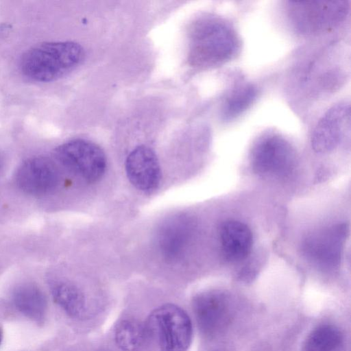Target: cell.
Masks as SVG:
<instances>
[{
    "label": "cell",
    "instance_id": "6da1fadb",
    "mask_svg": "<svg viewBox=\"0 0 351 351\" xmlns=\"http://www.w3.org/2000/svg\"><path fill=\"white\" fill-rule=\"evenodd\" d=\"M189 60L191 65L210 68L232 60L240 49L234 27L224 20L208 16L197 21L190 33Z\"/></svg>",
    "mask_w": 351,
    "mask_h": 351
},
{
    "label": "cell",
    "instance_id": "7a4b0ae2",
    "mask_svg": "<svg viewBox=\"0 0 351 351\" xmlns=\"http://www.w3.org/2000/svg\"><path fill=\"white\" fill-rule=\"evenodd\" d=\"M84 57V49L77 43L44 42L32 46L23 53L20 69L31 80L49 82L75 69Z\"/></svg>",
    "mask_w": 351,
    "mask_h": 351
},
{
    "label": "cell",
    "instance_id": "3957f363",
    "mask_svg": "<svg viewBox=\"0 0 351 351\" xmlns=\"http://www.w3.org/2000/svg\"><path fill=\"white\" fill-rule=\"evenodd\" d=\"M288 16L297 32L315 35L339 25L347 16L348 1H300L288 2Z\"/></svg>",
    "mask_w": 351,
    "mask_h": 351
},
{
    "label": "cell",
    "instance_id": "277c9868",
    "mask_svg": "<svg viewBox=\"0 0 351 351\" xmlns=\"http://www.w3.org/2000/svg\"><path fill=\"white\" fill-rule=\"evenodd\" d=\"M146 328L161 351H186L191 343V320L186 312L176 304H165L155 308Z\"/></svg>",
    "mask_w": 351,
    "mask_h": 351
},
{
    "label": "cell",
    "instance_id": "5b68a950",
    "mask_svg": "<svg viewBox=\"0 0 351 351\" xmlns=\"http://www.w3.org/2000/svg\"><path fill=\"white\" fill-rule=\"evenodd\" d=\"M55 156L63 166L88 182L100 180L106 169L104 152L89 141H67L55 149Z\"/></svg>",
    "mask_w": 351,
    "mask_h": 351
},
{
    "label": "cell",
    "instance_id": "8992f818",
    "mask_svg": "<svg viewBox=\"0 0 351 351\" xmlns=\"http://www.w3.org/2000/svg\"><path fill=\"white\" fill-rule=\"evenodd\" d=\"M192 307L201 332L215 337L228 327L233 315V304L225 293L208 291L194 297Z\"/></svg>",
    "mask_w": 351,
    "mask_h": 351
},
{
    "label": "cell",
    "instance_id": "52a82bcc",
    "mask_svg": "<svg viewBox=\"0 0 351 351\" xmlns=\"http://www.w3.org/2000/svg\"><path fill=\"white\" fill-rule=\"evenodd\" d=\"M59 173L55 164L43 156L25 160L18 169L16 182L24 193L42 196L52 191L58 185Z\"/></svg>",
    "mask_w": 351,
    "mask_h": 351
},
{
    "label": "cell",
    "instance_id": "ba28073f",
    "mask_svg": "<svg viewBox=\"0 0 351 351\" xmlns=\"http://www.w3.org/2000/svg\"><path fill=\"white\" fill-rule=\"evenodd\" d=\"M350 107L349 103L339 102L330 108L319 120L311 137L313 149L324 152L334 149L349 128Z\"/></svg>",
    "mask_w": 351,
    "mask_h": 351
},
{
    "label": "cell",
    "instance_id": "9c48e42d",
    "mask_svg": "<svg viewBox=\"0 0 351 351\" xmlns=\"http://www.w3.org/2000/svg\"><path fill=\"white\" fill-rule=\"evenodd\" d=\"M125 171L128 180L138 190L155 191L161 179V170L155 152L149 147L139 145L128 156Z\"/></svg>",
    "mask_w": 351,
    "mask_h": 351
},
{
    "label": "cell",
    "instance_id": "30bf717a",
    "mask_svg": "<svg viewBox=\"0 0 351 351\" xmlns=\"http://www.w3.org/2000/svg\"><path fill=\"white\" fill-rule=\"evenodd\" d=\"M252 159L258 169L263 172H274L291 167L295 159V152L282 136L269 134L261 137L255 143Z\"/></svg>",
    "mask_w": 351,
    "mask_h": 351
},
{
    "label": "cell",
    "instance_id": "8fae6325",
    "mask_svg": "<svg viewBox=\"0 0 351 351\" xmlns=\"http://www.w3.org/2000/svg\"><path fill=\"white\" fill-rule=\"evenodd\" d=\"M219 236L221 253L226 261L240 262L250 253L253 236L250 228L244 223L226 221L221 226Z\"/></svg>",
    "mask_w": 351,
    "mask_h": 351
},
{
    "label": "cell",
    "instance_id": "7c38bea8",
    "mask_svg": "<svg viewBox=\"0 0 351 351\" xmlns=\"http://www.w3.org/2000/svg\"><path fill=\"white\" fill-rule=\"evenodd\" d=\"M16 308L25 317L37 322L44 321L47 312V300L43 291L36 285L25 284L19 286L12 294Z\"/></svg>",
    "mask_w": 351,
    "mask_h": 351
},
{
    "label": "cell",
    "instance_id": "4fadbf2b",
    "mask_svg": "<svg viewBox=\"0 0 351 351\" xmlns=\"http://www.w3.org/2000/svg\"><path fill=\"white\" fill-rule=\"evenodd\" d=\"M51 291L54 302L71 317L80 319L87 311L82 291L75 285L63 281L53 282Z\"/></svg>",
    "mask_w": 351,
    "mask_h": 351
},
{
    "label": "cell",
    "instance_id": "5bb4252c",
    "mask_svg": "<svg viewBox=\"0 0 351 351\" xmlns=\"http://www.w3.org/2000/svg\"><path fill=\"white\" fill-rule=\"evenodd\" d=\"M258 95L256 87L245 84L237 88L227 97L223 104L221 117L223 121H230L242 114L256 100Z\"/></svg>",
    "mask_w": 351,
    "mask_h": 351
},
{
    "label": "cell",
    "instance_id": "9a60e30c",
    "mask_svg": "<svg viewBox=\"0 0 351 351\" xmlns=\"http://www.w3.org/2000/svg\"><path fill=\"white\" fill-rule=\"evenodd\" d=\"M147 328L134 319L121 320L114 329V340L123 351H137L143 345Z\"/></svg>",
    "mask_w": 351,
    "mask_h": 351
},
{
    "label": "cell",
    "instance_id": "2e32d148",
    "mask_svg": "<svg viewBox=\"0 0 351 351\" xmlns=\"http://www.w3.org/2000/svg\"><path fill=\"white\" fill-rule=\"evenodd\" d=\"M343 342V335L336 326H317L308 336L304 351H337Z\"/></svg>",
    "mask_w": 351,
    "mask_h": 351
},
{
    "label": "cell",
    "instance_id": "e0dca14e",
    "mask_svg": "<svg viewBox=\"0 0 351 351\" xmlns=\"http://www.w3.org/2000/svg\"><path fill=\"white\" fill-rule=\"evenodd\" d=\"M187 227L181 219L170 221L160 232V245L165 255L169 258L178 257L187 239Z\"/></svg>",
    "mask_w": 351,
    "mask_h": 351
},
{
    "label": "cell",
    "instance_id": "ac0fdd59",
    "mask_svg": "<svg viewBox=\"0 0 351 351\" xmlns=\"http://www.w3.org/2000/svg\"><path fill=\"white\" fill-rule=\"evenodd\" d=\"M2 338H3V332H2L1 328L0 327V344L1 343Z\"/></svg>",
    "mask_w": 351,
    "mask_h": 351
},
{
    "label": "cell",
    "instance_id": "d6986e66",
    "mask_svg": "<svg viewBox=\"0 0 351 351\" xmlns=\"http://www.w3.org/2000/svg\"><path fill=\"white\" fill-rule=\"evenodd\" d=\"M2 164H3V161H2L1 157L0 156V169L2 167Z\"/></svg>",
    "mask_w": 351,
    "mask_h": 351
}]
</instances>
